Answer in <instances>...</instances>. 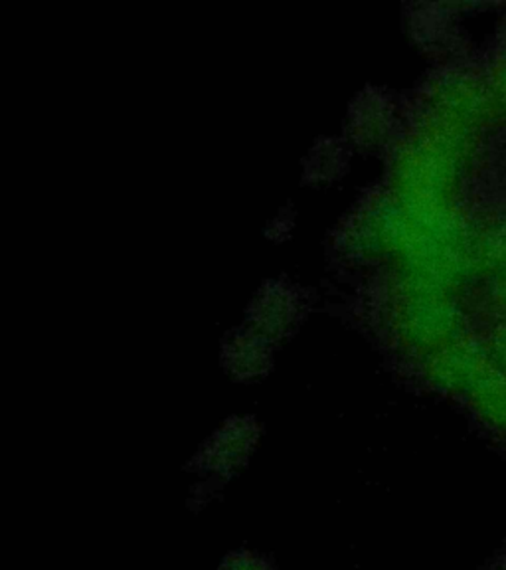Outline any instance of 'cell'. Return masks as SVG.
Here are the masks:
<instances>
[{"label":"cell","instance_id":"6da1fadb","mask_svg":"<svg viewBox=\"0 0 506 570\" xmlns=\"http://www.w3.org/2000/svg\"><path fill=\"white\" fill-rule=\"evenodd\" d=\"M500 117L485 76L452 71L434 91V121L479 139Z\"/></svg>","mask_w":506,"mask_h":570},{"label":"cell","instance_id":"7a4b0ae2","mask_svg":"<svg viewBox=\"0 0 506 570\" xmlns=\"http://www.w3.org/2000/svg\"><path fill=\"white\" fill-rule=\"evenodd\" d=\"M418 376L427 389L455 401H463L485 371L490 361L480 335L467 331L462 337L437 348L421 358Z\"/></svg>","mask_w":506,"mask_h":570},{"label":"cell","instance_id":"3957f363","mask_svg":"<svg viewBox=\"0 0 506 570\" xmlns=\"http://www.w3.org/2000/svg\"><path fill=\"white\" fill-rule=\"evenodd\" d=\"M462 402L483 430L493 436L506 438L505 373L490 365Z\"/></svg>","mask_w":506,"mask_h":570},{"label":"cell","instance_id":"277c9868","mask_svg":"<svg viewBox=\"0 0 506 570\" xmlns=\"http://www.w3.org/2000/svg\"><path fill=\"white\" fill-rule=\"evenodd\" d=\"M475 264L477 274L489 277L506 272V214H497L477 226L475 236Z\"/></svg>","mask_w":506,"mask_h":570},{"label":"cell","instance_id":"5b68a950","mask_svg":"<svg viewBox=\"0 0 506 570\" xmlns=\"http://www.w3.org/2000/svg\"><path fill=\"white\" fill-rule=\"evenodd\" d=\"M485 80L489 86L490 96L497 104L498 114L506 116V46H500V50L490 60Z\"/></svg>","mask_w":506,"mask_h":570},{"label":"cell","instance_id":"8992f818","mask_svg":"<svg viewBox=\"0 0 506 570\" xmlns=\"http://www.w3.org/2000/svg\"><path fill=\"white\" fill-rule=\"evenodd\" d=\"M480 337L487 348L490 365L506 374V320L493 321Z\"/></svg>","mask_w":506,"mask_h":570},{"label":"cell","instance_id":"52a82bcc","mask_svg":"<svg viewBox=\"0 0 506 570\" xmlns=\"http://www.w3.org/2000/svg\"><path fill=\"white\" fill-rule=\"evenodd\" d=\"M485 299L490 312L495 313V320H506V272L487 279Z\"/></svg>","mask_w":506,"mask_h":570},{"label":"cell","instance_id":"ba28073f","mask_svg":"<svg viewBox=\"0 0 506 570\" xmlns=\"http://www.w3.org/2000/svg\"><path fill=\"white\" fill-rule=\"evenodd\" d=\"M222 570H274L266 561L254 554H234L230 557Z\"/></svg>","mask_w":506,"mask_h":570},{"label":"cell","instance_id":"9c48e42d","mask_svg":"<svg viewBox=\"0 0 506 570\" xmlns=\"http://www.w3.org/2000/svg\"><path fill=\"white\" fill-rule=\"evenodd\" d=\"M495 567H497L498 570H506V549L505 552H503V554L498 557V561L497 564H495Z\"/></svg>","mask_w":506,"mask_h":570},{"label":"cell","instance_id":"30bf717a","mask_svg":"<svg viewBox=\"0 0 506 570\" xmlns=\"http://www.w3.org/2000/svg\"><path fill=\"white\" fill-rule=\"evenodd\" d=\"M489 570H498L497 567H490Z\"/></svg>","mask_w":506,"mask_h":570},{"label":"cell","instance_id":"8fae6325","mask_svg":"<svg viewBox=\"0 0 506 570\" xmlns=\"http://www.w3.org/2000/svg\"><path fill=\"white\" fill-rule=\"evenodd\" d=\"M503 46H506V36H505V42H503Z\"/></svg>","mask_w":506,"mask_h":570}]
</instances>
